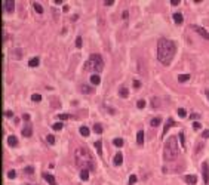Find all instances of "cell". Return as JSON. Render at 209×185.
Instances as JSON below:
<instances>
[{
  "instance_id": "obj_1",
  "label": "cell",
  "mask_w": 209,
  "mask_h": 185,
  "mask_svg": "<svg viewBox=\"0 0 209 185\" xmlns=\"http://www.w3.org/2000/svg\"><path fill=\"white\" fill-rule=\"evenodd\" d=\"M176 52V46L172 40L160 39L157 42V59L163 65H169Z\"/></svg>"
},
{
  "instance_id": "obj_2",
  "label": "cell",
  "mask_w": 209,
  "mask_h": 185,
  "mask_svg": "<svg viewBox=\"0 0 209 185\" xmlns=\"http://www.w3.org/2000/svg\"><path fill=\"white\" fill-rule=\"evenodd\" d=\"M74 160H76V166L80 167L82 170H94L95 169L94 156H92L91 151H89L88 148H85V147L76 148Z\"/></svg>"
},
{
  "instance_id": "obj_3",
  "label": "cell",
  "mask_w": 209,
  "mask_h": 185,
  "mask_svg": "<svg viewBox=\"0 0 209 185\" xmlns=\"http://www.w3.org/2000/svg\"><path fill=\"white\" fill-rule=\"evenodd\" d=\"M180 154V147H178V139L176 136H169V139L165 142V148H163V157L166 161H174L176 160Z\"/></svg>"
},
{
  "instance_id": "obj_4",
  "label": "cell",
  "mask_w": 209,
  "mask_h": 185,
  "mask_svg": "<svg viewBox=\"0 0 209 185\" xmlns=\"http://www.w3.org/2000/svg\"><path fill=\"white\" fill-rule=\"evenodd\" d=\"M104 68V59L100 53H92L89 56L88 62H86V70H91V71H95V73H100Z\"/></svg>"
},
{
  "instance_id": "obj_5",
  "label": "cell",
  "mask_w": 209,
  "mask_h": 185,
  "mask_svg": "<svg viewBox=\"0 0 209 185\" xmlns=\"http://www.w3.org/2000/svg\"><path fill=\"white\" fill-rule=\"evenodd\" d=\"M190 28H191L193 31H196L197 34H200V36H202L203 39L209 40V33L206 31V30H205V28H203V27H199V25H194V24H193V25L190 27Z\"/></svg>"
},
{
  "instance_id": "obj_6",
  "label": "cell",
  "mask_w": 209,
  "mask_h": 185,
  "mask_svg": "<svg viewBox=\"0 0 209 185\" xmlns=\"http://www.w3.org/2000/svg\"><path fill=\"white\" fill-rule=\"evenodd\" d=\"M3 7H5V11H6L7 13H12L15 9V2H12V0H5V2H3Z\"/></svg>"
},
{
  "instance_id": "obj_7",
  "label": "cell",
  "mask_w": 209,
  "mask_h": 185,
  "mask_svg": "<svg viewBox=\"0 0 209 185\" xmlns=\"http://www.w3.org/2000/svg\"><path fill=\"white\" fill-rule=\"evenodd\" d=\"M202 172H203V181H205V184H208L209 182V165L206 161L202 165Z\"/></svg>"
},
{
  "instance_id": "obj_8",
  "label": "cell",
  "mask_w": 209,
  "mask_h": 185,
  "mask_svg": "<svg viewBox=\"0 0 209 185\" xmlns=\"http://www.w3.org/2000/svg\"><path fill=\"white\" fill-rule=\"evenodd\" d=\"M184 181H185L189 185H196V182H197V176H196V175H185V176H184Z\"/></svg>"
},
{
  "instance_id": "obj_9",
  "label": "cell",
  "mask_w": 209,
  "mask_h": 185,
  "mask_svg": "<svg viewBox=\"0 0 209 185\" xmlns=\"http://www.w3.org/2000/svg\"><path fill=\"white\" fill-rule=\"evenodd\" d=\"M7 145L9 147H16L18 145V138L15 135H9L7 136Z\"/></svg>"
},
{
  "instance_id": "obj_10",
  "label": "cell",
  "mask_w": 209,
  "mask_h": 185,
  "mask_svg": "<svg viewBox=\"0 0 209 185\" xmlns=\"http://www.w3.org/2000/svg\"><path fill=\"white\" fill-rule=\"evenodd\" d=\"M43 179L47 181L49 185H56V179H55L52 175H49V173H43Z\"/></svg>"
},
{
  "instance_id": "obj_11",
  "label": "cell",
  "mask_w": 209,
  "mask_h": 185,
  "mask_svg": "<svg viewBox=\"0 0 209 185\" xmlns=\"http://www.w3.org/2000/svg\"><path fill=\"white\" fill-rule=\"evenodd\" d=\"M31 135H33V127H31V125H27L22 129V136L28 138V136H31Z\"/></svg>"
},
{
  "instance_id": "obj_12",
  "label": "cell",
  "mask_w": 209,
  "mask_h": 185,
  "mask_svg": "<svg viewBox=\"0 0 209 185\" xmlns=\"http://www.w3.org/2000/svg\"><path fill=\"white\" fill-rule=\"evenodd\" d=\"M172 126H175V121H174V119H168V120H166V125H165V127H163V136L166 135V132L169 130V127H172Z\"/></svg>"
},
{
  "instance_id": "obj_13",
  "label": "cell",
  "mask_w": 209,
  "mask_h": 185,
  "mask_svg": "<svg viewBox=\"0 0 209 185\" xmlns=\"http://www.w3.org/2000/svg\"><path fill=\"white\" fill-rule=\"evenodd\" d=\"M136 144L140 147L144 144V132L142 130H138V133H136Z\"/></svg>"
},
{
  "instance_id": "obj_14",
  "label": "cell",
  "mask_w": 209,
  "mask_h": 185,
  "mask_svg": "<svg viewBox=\"0 0 209 185\" xmlns=\"http://www.w3.org/2000/svg\"><path fill=\"white\" fill-rule=\"evenodd\" d=\"M91 83H92L94 86L100 85V83H101V77H100L98 74H94V76H91Z\"/></svg>"
},
{
  "instance_id": "obj_15",
  "label": "cell",
  "mask_w": 209,
  "mask_h": 185,
  "mask_svg": "<svg viewBox=\"0 0 209 185\" xmlns=\"http://www.w3.org/2000/svg\"><path fill=\"white\" fill-rule=\"evenodd\" d=\"M174 21H175V24H182V21H184V16H182V13H180V12L174 13Z\"/></svg>"
},
{
  "instance_id": "obj_16",
  "label": "cell",
  "mask_w": 209,
  "mask_h": 185,
  "mask_svg": "<svg viewBox=\"0 0 209 185\" xmlns=\"http://www.w3.org/2000/svg\"><path fill=\"white\" fill-rule=\"evenodd\" d=\"M122 161H123V156H122V152H117L114 156V165L116 166H120Z\"/></svg>"
},
{
  "instance_id": "obj_17",
  "label": "cell",
  "mask_w": 209,
  "mask_h": 185,
  "mask_svg": "<svg viewBox=\"0 0 209 185\" xmlns=\"http://www.w3.org/2000/svg\"><path fill=\"white\" fill-rule=\"evenodd\" d=\"M80 92H82V93H92V92H94V89H92L91 86L82 85V86H80Z\"/></svg>"
},
{
  "instance_id": "obj_18",
  "label": "cell",
  "mask_w": 209,
  "mask_h": 185,
  "mask_svg": "<svg viewBox=\"0 0 209 185\" xmlns=\"http://www.w3.org/2000/svg\"><path fill=\"white\" fill-rule=\"evenodd\" d=\"M79 132H80L82 136H89L91 130H89V127H86V126H82L80 129H79Z\"/></svg>"
},
{
  "instance_id": "obj_19",
  "label": "cell",
  "mask_w": 209,
  "mask_h": 185,
  "mask_svg": "<svg viewBox=\"0 0 209 185\" xmlns=\"http://www.w3.org/2000/svg\"><path fill=\"white\" fill-rule=\"evenodd\" d=\"M39 62H40V59H39L37 56H34V58H31V59L28 61V65L30 67H37L39 65Z\"/></svg>"
},
{
  "instance_id": "obj_20",
  "label": "cell",
  "mask_w": 209,
  "mask_h": 185,
  "mask_svg": "<svg viewBox=\"0 0 209 185\" xmlns=\"http://www.w3.org/2000/svg\"><path fill=\"white\" fill-rule=\"evenodd\" d=\"M119 95H120L122 98H128L129 96V90L126 87H120V90H119Z\"/></svg>"
},
{
  "instance_id": "obj_21",
  "label": "cell",
  "mask_w": 209,
  "mask_h": 185,
  "mask_svg": "<svg viewBox=\"0 0 209 185\" xmlns=\"http://www.w3.org/2000/svg\"><path fill=\"white\" fill-rule=\"evenodd\" d=\"M33 6H34V11H36L37 13H40V15L43 13V7H42V5H40V3L34 2V3H33Z\"/></svg>"
},
{
  "instance_id": "obj_22",
  "label": "cell",
  "mask_w": 209,
  "mask_h": 185,
  "mask_svg": "<svg viewBox=\"0 0 209 185\" xmlns=\"http://www.w3.org/2000/svg\"><path fill=\"white\" fill-rule=\"evenodd\" d=\"M190 79V74H180L178 76V81L180 83H184V81H187Z\"/></svg>"
},
{
  "instance_id": "obj_23",
  "label": "cell",
  "mask_w": 209,
  "mask_h": 185,
  "mask_svg": "<svg viewBox=\"0 0 209 185\" xmlns=\"http://www.w3.org/2000/svg\"><path fill=\"white\" fill-rule=\"evenodd\" d=\"M95 148H96L98 154H100V156H102V142H101V141H96V142H95Z\"/></svg>"
},
{
  "instance_id": "obj_24",
  "label": "cell",
  "mask_w": 209,
  "mask_h": 185,
  "mask_svg": "<svg viewBox=\"0 0 209 185\" xmlns=\"http://www.w3.org/2000/svg\"><path fill=\"white\" fill-rule=\"evenodd\" d=\"M80 179L82 181H88L89 179V170H80Z\"/></svg>"
},
{
  "instance_id": "obj_25",
  "label": "cell",
  "mask_w": 209,
  "mask_h": 185,
  "mask_svg": "<svg viewBox=\"0 0 209 185\" xmlns=\"http://www.w3.org/2000/svg\"><path fill=\"white\" fill-rule=\"evenodd\" d=\"M160 123H162V119H160V117H154V119L151 120V126H153V127H157Z\"/></svg>"
},
{
  "instance_id": "obj_26",
  "label": "cell",
  "mask_w": 209,
  "mask_h": 185,
  "mask_svg": "<svg viewBox=\"0 0 209 185\" xmlns=\"http://www.w3.org/2000/svg\"><path fill=\"white\" fill-rule=\"evenodd\" d=\"M94 132H95V133H98V135H100V133H102V126L100 125V123L94 125Z\"/></svg>"
},
{
  "instance_id": "obj_27",
  "label": "cell",
  "mask_w": 209,
  "mask_h": 185,
  "mask_svg": "<svg viewBox=\"0 0 209 185\" xmlns=\"http://www.w3.org/2000/svg\"><path fill=\"white\" fill-rule=\"evenodd\" d=\"M178 116H180V117H181V119H184V117H187V111H185V110H184V108H178Z\"/></svg>"
},
{
  "instance_id": "obj_28",
  "label": "cell",
  "mask_w": 209,
  "mask_h": 185,
  "mask_svg": "<svg viewBox=\"0 0 209 185\" xmlns=\"http://www.w3.org/2000/svg\"><path fill=\"white\" fill-rule=\"evenodd\" d=\"M31 101H34V102H40L42 96L39 95V93H33V95H31Z\"/></svg>"
},
{
  "instance_id": "obj_29",
  "label": "cell",
  "mask_w": 209,
  "mask_h": 185,
  "mask_svg": "<svg viewBox=\"0 0 209 185\" xmlns=\"http://www.w3.org/2000/svg\"><path fill=\"white\" fill-rule=\"evenodd\" d=\"M113 144H114L116 147H122V145H123V139H120V138H116L114 141H113Z\"/></svg>"
},
{
  "instance_id": "obj_30",
  "label": "cell",
  "mask_w": 209,
  "mask_h": 185,
  "mask_svg": "<svg viewBox=\"0 0 209 185\" xmlns=\"http://www.w3.org/2000/svg\"><path fill=\"white\" fill-rule=\"evenodd\" d=\"M178 138H180V141H181L182 148H185V141H184V133H182V132H180V135H178Z\"/></svg>"
},
{
  "instance_id": "obj_31",
  "label": "cell",
  "mask_w": 209,
  "mask_h": 185,
  "mask_svg": "<svg viewBox=\"0 0 209 185\" xmlns=\"http://www.w3.org/2000/svg\"><path fill=\"white\" fill-rule=\"evenodd\" d=\"M62 123H60V121H58V123H55V125H52V127H54V130H61V129H62Z\"/></svg>"
},
{
  "instance_id": "obj_32",
  "label": "cell",
  "mask_w": 209,
  "mask_h": 185,
  "mask_svg": "<svg viewBox=\"0 0 209 185\" xmlns=\"http://www.w3.org/2000/svg\"><path fill=\"white\" fill-rule=\"evenodd\" d=\"M58 119L60 120H68V119H71V116H68V114H58Z\"/></svg>"
},
{
  "instance_id": "obj_33",
  "label": "cell",
  "mask_w": 209,
  "mask_h": 185,
  "mask_svg": "<svg viewBox=\"0 0 209 185\" xmlns=\"http://www.w3.org/2000/svg\"><path fill=\"white\" fill-rule=\"evenodd\" d=\"M46 141L49 142V144H55V136H54V135H47Z\"/></svg>"
},
{
  "instance_id": "obj_34",
  "label": "cell",
  "mask_w": 209,
  "mask_h": 185,
  "mask_svg": "<svg viewBox=\"0 0 209 185\" xmlns=\"http://www.w3.org/2000/svg\"><path fill=\"white\" fill-rule=\"evenodd\" d=\"M136 107H138V108H144V107H145V101H144V99H140V101L136 102Z\"/></svg>"
},
{
  "instance_id": "obj_35",
  "label": "cell",
  "mask_w": 209,
  "mask_h": 185,
  "mask_svg": "<svg viewBox=\"0 0 209 185\" xmlns=\"http://www.w3.org/2000/svg\"><path fill=\"white\" fill-rule=\"evenodd\" d=\"M15 176H16V172H15V170H9V172H7V178L9 179H14Z\"/></svg>"
},
{
  "instance_id": "obj_36",
  "label": "cell",
  "mask_w": 209,
  "mask_h": 185,
  "mask_svg": "<svg viewBox=\"0 0 209 185\" xmlns=\"http://www.w3.org/2000/svg\"><path fill=\"white\" fill-rule=\"evenodd\" d=\"M135 182H136V176H135V175H131V176H129V185H134Z\"/></svg>"
},
{
  "instance_id": "obj_37",
  "label": "cell",
  "mask_w": 209,
  "mask_h": 185,
  "mask_svg": "<svg viewBox=\"0 0 209 185\" xmlns=\"http://www.w3.org/2000/svg\"><path fill=\"white\" fill-rule=\"evenodd\" d=\"M82 43H83V40H82V37L79 36V37L76 39V46H77V47H82Z\"/></svg>"
},
{
  "instance_id": "obj_38",
  "label": "cell",
  "mask_w": 209,
  "mask_h": 185,
  "mask_svg": "<svg viewBox=\"0 0 209 185\" xmlns=\"http://www.w3.org/2000/svg\"><path fill=\"white\" fill-rule=\"evenodd\" d=\"M25 172H27L28 175H31V173L34 172V167L33 166H28V167H25Z\"/></svg>"
},
{
  "instance_id": "obj_39",
  "label": "cell",
  "mask_w": 209,
  "mask_h": 185,
  "mask_svg": "<svg viewBox=\"0 0 209 185\" xmlns=\"http://www.w3.org/2000/svg\"><path fill=\"white\" fill-rule=\"evenodd\" d=\"M193 127H194L196 130H199L202 126H200V123H199V121H193Z\"/></svg>"
},
{
  "instance_id": "obj_40",
  "label": "cell",
  "mask_w": 209,
  "mask_h": 185,
  "mask_svg": "<svg viewBox=\"0 0 209 185\" xmlns=\"http://www.w3.org/2000/svg\"><path fill=\"white\" fill-rule=\"evenodd\" d=\"M202 138H205V139H208V138H209V129H206V130H203Z\"/></svg>"
},
{
  "instance_id": "obj_41",
  "label": "cell",
  "mask_w": 209,
  "mask_h": 185,
  "mask_svg": "<svg viewBox=\"0 0 209 185\" xmlns=\"http://www.w3.org/2000/svg\"><path fill=\"white\" fill-rule=\"evenodd\" d=\"M122 16H123V20H128L129 12H128V11H123V13H122Z\"/></svg>"
},
{
  "instance_id": "obj_42",
  "label": "cell",
  "mask_w": 209,
  "mask_h": 185,
  "mask_svg": "<svg viewBox=\"0 0 209 185\" xmlns=\"http://www.w3.org/2000/svg\"><path fill=\"white\" fill-rule=\"evenodd\" d=\"M141 86V81L140 80H134V87H140Z\"/></svg>"
},
{
  "instance_id": "obj_43",
  "label": "cell",
  "mask_w": 209,
  "mask_h": 185,
  "mask_svg": "<svg viewBox=\"0 0 209 185\" xmlns=\"http://www.w3.org/2000/svg\"><path fill=\"white\" fill-rule=\"evenodd\" d=\"M113 3H114L113 0H105V2H104V5H105V6H111Z\"/></svg>"
},
{
  "instance_id": "obj_44",
  "label": "cell",
  "mask_w": 209,
  "mask_h": 185,
  "mask_svg": "<svg viewBox=\"0 0 209 185\" xmlns=\"http://www.w3.org/2000/svg\"><path fill=\"white\" fill-rule=\"evenodd\" d=\"M171 5L172 6H178L180 5V0H171Z\"/></svg>"
},
{
  "instance_id": "obj_45",
  "label": "cell",
  "mask_w": 209,
  "mask_h": 185,
  "mask_svg": "<svg viewBox=\"0 0 209 185\" xmlns=\"http://www.w3.org/2000/svg\"><path fill=\"white\" fill-rule=\"evenodd\" d=\"M156 107H159V99H153V108H156Z\"/></svg>"
},
{
  "instance_id": "obj_46",
  "label": "cell",
  "mask_w": 209,
  "mask_h": 185,
  "mask_svg": "<svg viewBox=\"0 0 209 185\" xmlns=\"http://www.w3.org/2000/svg\"><path fill=\"white\" fill-rule=\"evenodd\" d=\"M197 120V119H200V114H191V120Z\"/></svg>"
},
{
  "instance_id": "obj_47",
  "label": "cell",
  "mask_w": 209,
  "mask_h": 185,
  "mask_svg": "<svg viewBox=\"0 0 209 185\" xmlns=\"http://www.w3.org/2000/svg\"><path fill=\"white\" fill-rule=\"evenodd\" d=\"M5 114H6V117H12V111H11V110H7Z\"/></svg>"
},
{
  "instance_id": "obj_48",
  "label": "cell",
  "mask_w": 209,
  "mask_h": 185,
  "mask_svg": "<svg viewBox=\"0 0 209 185\" xmlns=\"http://www.w3.org/2000/svg\"><path fill=\"white\" fill-rule=\"evenodd\" d=\"M22 119L28 121V120H30V114H24V116H22Z\"/></svg>"
},
{
  "instance_id": "obj_49",
  "label": "cell",
  "mask_w": 209,
  "mask_h": 185,
  "mask_svg": "<svg viewBox=\"0 0 209 185\" xmlns=\"http://www.w3.org/2000/svg\"><path fill=\"white\" fill-rule=\"evenodd\" d=\"M205 93H206V96H208V98H209V89H208V90H206V92H205Z\"/></svg>"
},
{
  "instance_id": "obj_50",
  "label": "cell",
  "mask_w": 209,
  "mask_h": 185,
  "mask_svg": "<svg viewBox=\"0 0 209 185\" xmlns=\"http://www.w3.org/2000/svg\"><path fill=\"white\" fill-rule=\"evenodd\" d=\"M28 185H33V184H28Z\"/></svg>"
}]
</instances>
